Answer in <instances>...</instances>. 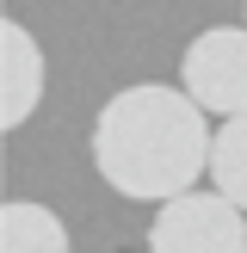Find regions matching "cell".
I'll list each match as a JSON object with an SVG mask.
<instances>
[{
    "instance_id": "obj_6",
    "label": "cell",
    "mask_w": 247,
    "mask_h": 253,
    "mask_svg": "<svg viewBox=\"0 0 247 253\" xmlns=\"http://www.w3.org/2000/svg\"><path fill=\"white\" fill-rule=\"evenodd\" d=\"M210 179H216L222 198H235V204L247 210V111L222 118L216 148H210Z\"/></svg>"
},
{
    "instance_id": "obj_5",
    "label": "cell",
    "mask_w": 247,
    "mask_h": 253,
    "mask_svg": "<svg viewBox=\"0 0 247 253\" xmlns=\"http://www.w3.org/2000/svg\"><path fill=\"white\" fill-rule=\"evenodd\" d=\"M0 253H68V229L49 204L12 198L0 204Z\"/></svg>"
},
{
    "instance_id": "obj_3",
    "label": "cell",
    "mask_w": 247,
    "mask_h": 253,
    "mask_svg": "<svg viewBox=\"0 0 247 253\" xmlns=\"http://www.w3.org/2000/svg\"><path fill=\"white\" fill-rule=\"evenodd\" d=\"M179 86L216 118L247 111V25H210L185 43Z\"/></svg>"
},
{
    "instance_id": "obj_2",
    "label": "cell",
    "mask_w": 247,
    "mask_h": 253,
    "mask_svg": "<svg viewBox=\"0 0 247 253\" xmlns=\"http://www.w3.org/2000/svg\"><path fill=\"white\" fill-rule=\"evenodd\" d=\"M148 253H247V210L222 192H179L148 222Z\"/></svg>"
},
{
    "instance_id": "obj_1",
    "label": "cell",
    "mask_w": 247,
    "mask_h": 253,
    "mask_svg": "<svg viewBox=\"0 0 247 253\" xmlns=\"http://www.w3.org/2000/svg\"><path fill=\"white\" fill-rule=\"evenodd\" d=\"M210 111L185 86H124L99 105L93 124V167L130 204H167L210 173Z\"/></svg>"
},
{
    "instance_id": "obj_4",
    "label": "cell",
    "mask_w": 247,
    "mask_h": 253,
    "mask_svg": "<svg viewBox=\"0 0 247 253\" xmlns=\"http://www.w3.org/2000/svg\"><path fill=\"white\" fill-rule=\"evenodd\" d=\"M0 43H6V105H0V130H19L37 111V99H43V49H37V37L19 19L0 25Z\"/></svg>"
}]
</instances>
